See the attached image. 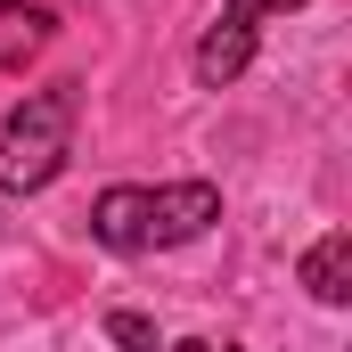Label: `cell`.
<instances>
[{"label": "cell", "mask_w": 352, "mask_h": 352, "mask_svg": "<svg viewBox=\"0 0 352 352\" xmlns=\"http://www.w3.org/2000/svg\"><path fill=\"white\" fill-rule=\"evenodd\" d=\"M74 148V90H33L8 123H0V188H50Z\"/></svg>", "instance_id": "obj_1"}, {"label": "cell", "mask_w": 352, "mask_h": 352, "mask_svg": "<svg viewBox=\"0 0 352 352\" xmlns=\"http://www.w3.org/2000/svg\"><path fill=\"white\" fill-rule=\"evenodd\" d=\"M221 221V188L213 180H173V188H148V246H188Z\"/></svg>", "instance_id": "obj_2"}, {"label": "cell", "mask_w": 352, "mask_h": 352, "mask_svg": "<svg viewBox=\"0 0 352 352\" xmlns=\"http://www.w3.org/2000/svg\"><path fill=\"white\" fill-rule=\"evenodd\" d=\"M90 238L98 246H115V254H140L148 246V188H107L98 205H90Z\"/></svg>", "instance_id": "obj_3"}, {"label": "cell", "mask_w": 352, "mask_h": 352, "mask_svg": "<svg viewBox=\"0 0 352 352\" xmlns=\"http://www.w3.org/2000/svg\"><path fill=\"white\" fill-rule=\"evenodd\" d=\"M246 66H254V25H230V16H221V25L197 41V82L221 90V82H238Z\"/></svg>", "instance_id": "obj_4"}, {"label": "cell", "mask_w": 352, "mask_h": 352, "mask_svg": "<svg viewBox=\"0 0 352 352\" xmlns=\"http://www.w3.org/2000/svg\"><path fill=\"white\" fill-rule=\"evenodd\" d=\"M303 287H311L320 303H344V295H352V238H344V230H328V238L303 254Z\"/></svg>", "instance_id": "obj_5"}, {"label": "cell", "mask_w": 352, "mask_h": 352, "mask_svg": "<svg viewBox=\"0 0 352 352\" xmlns=\"http://www.w3.org/2000/svg\"><path fill=\"white\" fill-rule=\"evenodd\" d=\"M50 33H58V16H50L41 0H0V58H8V66H16L25 50H41Z\"/></svg>", "instance_id": "obj_6"}, {"label": "cell", "mask_w": 352, "mask_h": 352, "mask_svg": "<svg viewBox=\"0 0 352 352\" xmlns=\"http://www.w3.org/2000/svg\"><path fill=\"white\" fill-rule=\"evenodd\" d=\"M107 336L123 352H156V320H148V311H107Z\"/></svg>", "instance_id": "obj_7"}, {"label": "cell", "mask_w": 352, "mask_h": 352, "mask_svg": "<svg viewBox=\"0 0 352 352\" xmlns=\"http://www.w3.org/2000/svg\"><path fill=\"white\" fill-rule=\"evenodd\" d=\"M270 8H295V0H230L221 16H230V25H254V16H270Z\"/></svg>", "instance_id": "obj_8"}, {"label": "cell", "mask_w": 352, "mask_h": 352, "mask_svg": "<svg viewBox=\"0 0 352 352\" xmlns=\"http://www.w3.org/2000/svg\"><path fill=\"white\" fill-rule=\"evenodd\" d=\"M173 352H230V344H205V336H188V344H173Z\"/></svg>", "instance_id": "obj_9"}]
</instances>
